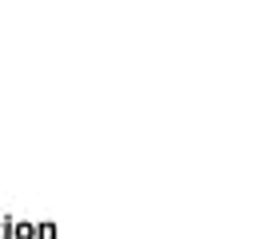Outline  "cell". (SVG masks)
<instances>
[]
</instances>
